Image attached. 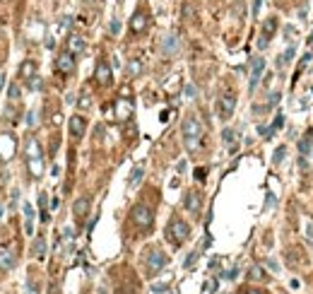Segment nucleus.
I'll return each mask as SVG.
<instances>
[{
    "label": "nucleus",
    "instance_id": "obj_34",
    "mask_svg": "<svg viewBox=\"0 0 313 294\" xmlns=\"http://www.w3.org/2000/svg\"><path fill=\"white\" fill-rule=\"evenodd\" d=\"M152 292H154V294H162V292H167V285H154V287H152Z\"/></svg>",
    "mask_w": 313,
    "mask_h": 294
},
{
    "label": "nucleus",
    "instance_id": "obj_37",
    "mask_svg": "<svg viewBox=\"0 0 313 294\" xmlns=\"http://www.w3.org/2000/svg\"><path fill=\"white\" fill-rule=\"evenodd\" d=\"M195 178H198V181H202V178H205V169H198V172H195Z\"/></svg>",
    "mask_w": 313,
    "mask_h": 294
},
{
    "label": "nucleus",
    "instance_id": "obj_15",
    "mask_svg": "<svg viewBox=\"0 0 313 294\" xmlns=\"http://www.w3.org/2000/svg\"><path fill=\"white\" fill-rule=\"evenodd\" d=\"M15 152V138L12 133H0V159H10Z\"/></svg>",
    "mask_w": 313,
    "mask_h": 294
},
{
    "label": "nucleus",
    "instance_id": "obj_9",
    "mask_svg": "<svg viewBox=\"0 0 313 294\" xmlns=\"http://www.w3.org/2000/svg\"><path fill=\"white\" fill-rule=\"evenodd\" d=\"M275 31H277V17H267V20L263 22V31H260L258 49H265V46L270 44V39L275 36Z\"/></svg>",
    "mask_w": 313,
    "mask_h": 294
},
{
    "label": "nucleus",
    "instance_id": "obj_24",
    "mask_svg": "<svg viewBox=\"0 0 313 294\" xmlns=\"http://www.w3.org/2000/svg\"><path fill=\"white\" fill-rule=\"evenodd\" d=\"M34 75H36V63H34V60H27V63H22V68H20V77L29 80V77H34Z\"/></svg>",
    "mask_w": 313,
    "mask_h": 294
},
{
    "label": "nucleus",
    "instance_id": "obj_4",
    "mask_svg": "<svg viewBox=\"0 0 313 294\" xmlns=\"http://www.w3.org/2000/svg\"><path fill=\"white\" fill-rule=\"evenodd\" d=\"M167 263H169V256L159 246L147 248V253H144V272H147V277H157L167 268Z\"/></svg>",
    "mask_w": 313,
    "mask_h": 294
},
{
    "label": "nucleus",
    "instance_id": "obj_7",
    "mask_svg": "<svg viewBox=\"0 0 313 294\" xmlns=\"http://www.w3.org/2000/svg\"><path fill=\"white\" fill-rule=\"evenodd\" d=\"M234 109H236V97L229 92V94H222L219 101H217V116L222 121H229L234 116Z\"/></svg>",
    "mask_w": 313,
    "mask_h": 294
},
{
    "label": "nucleus",
    "instance_id": "obj_30",
    "mask_svg": "<svg viewBox=\"0 0 313 294\" xmlns=\"http://www.w3.org/2000/svg\"><path fill=\"white\" fill-rule=\"evenodd\" d=\"M248 275H251V277H253V280H263V277H265V272H263V268H251V272H248Z\"/></svg>",
    "mask_w": 313,
    "mask_h": 294
},
{
    "label": "nucleus",
    "instance_id": "obj_42",
    "mask_svg": "<svg viewBox=\"0 0 313 294\" xmlns=\"http://www.w3.org/2000/svg\"><path fill=\"white\" fill-rule=\"evenodd\" d=\"M0 217H2V207H0Z\"/></svg>",
    "mask_w": 313,
    "mask_h": 294
},
{
    "label": "nucleus",
    "instance_id": "obj_10",
    "mask_svg": "<svg viewBox=\"0 0 313 294\" xmlns=\"http://www.w3.org/2000/svg\"><path fill=\"white\" fill-rule=\"evenodd\" d=\"M178 46H181V39L176 36V34H167L164 39H162V44H159V51H162V56H176L178 53Z\"/></svg>",
    "mask_w": 313,
    "mask_h": 294
},
{
    "label": "nucleus",
    "instance_id": "obj_5",
    "mask_svg": "<svg viewBox=\"0 0 313 294\" xmlns=\"http://www.w3.org/2000/svg\"><path fill=\"white\" fill-rule=\"evenodd\" d=\"M299 164H301V169H313V130H306L304 133V138L299 140Z\"/></svg>",
    "mask_w": 313,
    "mask_h": 294
},
{
    "label": "nucleus",
    "instance_id": "obj_32",
    "mask_svg": "<svg viewBox=\"0 0 313 294\" xmlns=\"http://www.w3.org/2000/svg\"><path fill=\"white\" fill-rule=\"evenodd\" d=\"M195 258H198V251H193V253H191V256H188V258H186V261H183V268H186V270H188V268H191V265L195 263Z\"/></svg>",
    "mask_w": 313,
    "mask_h": 294
},
{
    "label": "nucleus",
    "instance_id": "obj_43",
    "mask_svg": "<svg viewBox=\"0 0 313 294\" xmlns=\"http://www.w3.org/2000/svg\"><path fill=\"white\" fill-rule=\"evenodd\" d=\"M85 2H92V0H85Z\"/></svg>",
    "mask_w": 313,
    "mask_h": 294
},
{
    "label": "nucleus",
    "instance_id": "obj_31",
    "mask_svg": "<svg viewBox=\"0 0 313 294\" xmlns=\"http://www.w3.org/2000/svg\"><path fill=\"white\" fill-rule=\"evenodd\" d=\"M29 89H41V77H39V75L29 77Z\"/></svg>",
    "mask_w": 313,
    "mask_h": 294
},
{
    "label": "nucleus",
    "instance_id": "obj_27",
    "mask_svg": "<svg viewBox=\"0 0 313 294\" xmlns=\"http://www.w3.org/2000/svg\"><path fill=\"white\" fill-rule=\"evenodd\" d=\"M222 143L229 145V147H234V143H236V133H234L231 128H224V130H222Z\"/></svg>",
    "mask_w": 313,
    "mask_h": 294
},
{
    "label": "nucleus",
    "instance_id": "obj_3",
    "mask_svg": "<svg viewBox=\"0 0 313 294\" xmlns=\"http://www.w3.org/2000/svg\"><path fill=\"white\" fill-rule=\"evenodd\" d=\"M167 241L173 244V246H181V244H186L188 239H191V224L186 222V220H181L178 215H173L169 220V224H167Z\"/></svg>",
    "mask_w": 313,
    "mask_h": 294
},
{
    "label": "nucleus",
    "instance_id": "obj_6",
    "mask_svg": "<svg viewBox=\"0 0 313 294\" xmlns=\"http://www.w3.org/2000/svg\"><path fill=\"white\" fill-rule=\"evenodd\" d=\"M130 220H133L135 227H140V229H152V224H154V212H152L149 205L138 203V205L130 210Z\"/></svg>",
    "mask_w": 313,
    "mask_h": 294
},
{
    "label": "nucleus",
    "instance_id": "obj_13",
    "mask_svg": "<svg viewBox=\"0 0 313 294\" xmlns=\"http://www.w3.org/2000/svg\"><path fill=\"white\" fill-rule=\"evenodd\" d=\"M147 27H149V15L144 10H138L130 17V31L133 34H143V31H147Z\"/></svg>",
    "mask_w": 313,
    "mask_h": 294
},
{
    "label": "nucleus",
    "instance_id": "obj_39",
    "mask_svg": "<svg viewBox=\"0 0 313 294\" xmlns=\"http://www.w3.org/2000/svg\"><path fill=\"white\" fill-rule=\"evenodd\" d=\"M246 294H265V292H260V290H246Z\"/></svg>",
    "mask_w": 313,
    "mask_h": 294
},
{
    "label": "nucleus",
    "instance_id": "obj_23",
    "mask_svg": "<svg viewBox=\"0 0 313 294\" xmlns=\"http://www.w3.org/2000/svg\"><path fill=\"white\" fill-rule=\"evenodd\" d=\"M140 75H143V60L133 58L128 63V77H140Z\"/></svg>",
    "mask_w": 313,
    "mask_h": 294
},
{
    "label": "nucleus",
    "instance_id": "obj_33",
    "mask_svg": "<svg viewBox=\"0 0 313 294\" xmlns=\"http://www.w3.org/2000/svg\"><path fill=\"white\" fill-rule=\"evenodd\" d=\"M109 31H111V34H118V31H120V22H118V20H114V22L109 24Z\"/></svg>",
    "mask_w": 313,
    "mask_h": 294
},
{
    "label": "nucleus",
    "instance_id": "obj_21",
    "mask_svg": "<svg viewBox=\"0 0 313 294\" xmlns=\"http://www.w3.org/2000/svg\"><path fill=\"white\" fill-rule=\"evenodd\" d=\"M130 114H133V104H130V101H123V99H120V101L116 104V116L123 121V118H128Z\"/></svg>",
    "mask_w": 313,
    "mask_h": 294
},
{
    "label": "nucleus",
    "instance_id": "obj_17",
    "mask_svg": "<svg viewBox=\"0 0 313 294\" xmlns=\"http://www.w3.org/2000/svg\"><path fill=\"white\" fill-rule=\"evenodd\" d=\"M17 265V256L10 248H0V270H12Z\"/></svg>",
    "mask_w": 313,
    "mask_h": 294
},
{
    "label": "nucleus",
    "instance_id": "obj_2",
    "mask_svg": "<svg viewBox=\"0 0 313 294\" xmlns=\"http://www.w3.org/2000/svg\"><path fill=\"white\" fill-rule=\"evenodd\" d=\"M24 159H27V169L31 174V178H39L44 174V154H41V145L36 143V138H29L27 140Z\"/></svg>",
    "mask_w": 313,
    "mask_h": 294
},
{
    "label": "nucleus",
    "instance_id": "obj_18",
    "mask_svg": "<svg viewBox=\"0 0 313 294\" xmlns=\"http://www.w3.org/2000/svg\"><path fill=\"white\" fill-rule=\"evenodd\" d=\"M85 49H87V41H85V39H82L80 34H70V39H68V51L77 56V53H82Z\"/></svg>",
    "mask_w": 313,
    "mask_h": 294
},
{
    "label": "nucleus",
    "instance_id": "obj_38",
    "mask_svg": "<svg viewBox=\"0 0 313 294\" xmlns=\"http://www.w3.org/2000/svg\"><path fill=\"white\" fill-rule=\"evenodd\" d=\"M80 106H82V109H87V106H89V99H87V97H85V99H80Z\"/></svg>",
    "mask_w": 313,
    "mask_h": 294
},
{
    "label": "nucleus",
    "instance_id": "obj_26",
    "mask_svg": "<svg viewBox=\"0 0 313 294\" xmlns=\"http://www.w3.org/2000/svg\"><path fill=\"white\" fill-rule=\"evenodd\" d=\"M291 56H294V46H289L285 53H280V56H277V68H285V65H289V63H291Z\"/></svg>",
    "mask_w": 313,
    "mask_h": 294
},
{
    "label": "nucleus",
    "instance_id": "obj_16",
    "mask_svg": "<svg viewBox=\"0 0 313 294\" xmlns=\"http://www.w3.org/2000/svg\"><path fill=\"white\" fill-rule=\"evenodd\" d=\"M68 128H70V135L80 140V138L85 135V130H87V121L82 116H70V121H68Z\"/></svg>",
    "mask_w": 313,
    "mask_h": 294
},
{
    "label": "nucleus",
    "instance_id": "obj_11",
    "mask_svg": "<svg viewBox=\"0 0 313 294\" xmlns=\"http://www.w3.org/2000/svg\"><path fill=\"white\" fill-rule=\"evenodd\" d=\"M56 70L58 73H63V75H70V73L75 70V53L63 51V53L56 58Z\"/></svg>",
    "mask_w": 313,
    "mask_h": 294
},
{
    "label": "nucleus",
    "instance_id": "obj_40",
    "mask_svg": "<svg viewBox=\"0 0 313 294\" xmlns=\"http://www.w3.org/2000/svg\"><path fill=\"white\" fill-rule=\"evenodd\" d=\"M2 85H5V75H0V89H2Z\"/></svg>",
    "mask_w": 313,
    "mask_h": 294
},
{
    "label": "nucleus",
    "instance_id": "obj_29",
    "mask_svg": "<svg viewBox=\"0 0 313 294\" xmlns=\"http://www.w3.org/2000/svg\"><path fill=\"white\" fill-rule=\"evenodd\" d=\"M7 94H10V101H20V87H17L15 82L7 87Z\"/></svg>",
    "mask_w": 313,
    "mask_h": 294
},
{
    "label": "nucleus",
    "instance_id": "obj_1",
    "mask_svg": "<svg viewBox=\"0 0 313 294\" xmlns=\"http://www.w3.org/2000/svg\"><path fill=\"white\" fill-rule=\"evenodd\" d=\"M181 135H183V145L186 149L191 152V154H195L202 145V135H205V128H202V123H200L198 118L193 116H186L183 118V123H181Z\"/></svg>",
    "mask_w": 313,
    "mask_h": 294
},
{
    "label": "nucleus",
    "instance_id": "obj_8",
    "mask_svg": "<svg viewBox=\"0 0 313 294\" xmlns=\"http://www.w3.org/2000/svg\"><path fill=\"white\" fill-rule=\"evenodd\" d=\"M183 207L193 215V217H200V210H202V193L200 191H188L183 196Z\"/></svg>",
    "mask_w": 313,
    "mask_h": 294
},
{
    "label": "nucleus",
    "instance_id": "obj_22",
    "mask_svg": "<svg viewBox=\"0 0 313 294\" xmlns=\"http://www.w3.org/2000/svg\"><path fill=\"white\" fill-rule=\"evenodd\" d=\"M31 253H34V258H44L46 256V239L44 236H36V241L31 246Z\"/></svg>",
    "mask_w": 313,
    "mask_h": 294
},
{
    "label": "nucleus",
    "instance_id": "obj_41",
    "mask_svg": "<svg viewBox=\"0 0 313 294\" xmlns=\"http://www.w3.org/2000/svg\"><path fill=\"white\" fill-rule=\"evenodd\" d=\"M309 44H313V34H311V39H309Z\"/></svg>",
    "mask_w": 313,
    "mask_h": 294
},
{
    "label": "nucleus",
    "instance_id": "obj_19",
    "mask_svg": "<svg viewBox=\"0 0 313 294\" xmlns=\"http://www.w3.org/2000/svg\"><path fill=\"white\" fill-rule=\"evenodd\" d=\"M89 205H92V203H89V198H77V200H75V205H72L75 217H77V220H85L87 212H89Z\"/></svg>",
    "mask_w": 313,
    "mask_h": 294
},
{
    "label": "nucleus",
    "instance_id": "obj_28",
    "mask_svg": "<svg viewBox=\"0 0 313 294\" xmlns=\"http://www.w3.org/2000/svg\"><path fill=\"white\" fill-rule=\"evenodd\" d=\"M282 159H287V147L285 145H280L277 149H275V157H272V164L275 167H280L282 164Z\"/></svg>",
    "mask_w": 313,
    "mask_h": 294
},
{
    "label": "nucleus",
    "instance_id": "obj_35",
    "mask_svg": "<svg viewBox=\"0 0 313 294\" xmlns=\"http://www.w3.org/2000/svg\"><path fill=\"white\" fill-rule=\"evenodd\" d=\"M186 94H188V99H193V97H195V87L188 85V87H186Z\"/></svg>",
    "mask_w": 313,
    "mask_h": 294
},
{
    "label": "nucleus",
    "instance_id": "obj_25",
    "mask_svg": "<svg viewBox=\"0 0 313 294\" xmlns=\"http://www.w3.org/2000/svg\"><path fill=\"white\" fill-rule=\"evenodd\" d=\"M143 176H144V167L140 164V167H135V169H133V174H130V178H128V186H130V188H135V186L143 181Z\"/></svg>",
    "mask_w": 313,
    "mask_h": 294
},
{
    "label": "nucleus",
    "instance_id": "obj_12",
    "mask_svg": "<svg viewBox=\"0 0 313 294\" xmlns=\"http://www.w3.org/2000/svg\"><path fill=\"white\" fill-rule=\"evenodd\" d=\"M263 73H265V58H260V56H256V58L251 60V82H248V87H251V92H253V89L258 87V82H260Z\"/></svg>",
    "mask_w": 313,
    "mask_h": 294
},
{
    "label": "nucleus",
    "instance_id": "obj_14",
    "mask_svg": "<svg viewBox=\"0 0 313 294\" xmlns=\"http://www.w3.org/2000/svg\"><path fill=\"white\" fill-rule=\"evenodd\" d=\"M94 77H96V82L99 85H111V80H114V73H111V65L106 63V60H99L96 63V73H94Z\"/></svg>",
    "mask_w": 313,
    "mask_h": 294
},
{
    "label": "nucleus",
    "instance_id": "obj_36",
    "mask_svg": "<svg viewBox=\"0 0 313 294\" xmlns=\"http://www.w3.org/2000/svg\"><path fill=\"white\" fill-rule=\"evenodd\" d=\"M260 5H263V0H256V2H253V15H256V17H258V10H260Z\"/></svg>",
    "mask_w": 313,
    "mask_h": 294
},
{
    "label": "nucleus",
    "instance_id": "obj_20",
    "mask_svg": "<svg viewBox=\"0 0 313 294\" xmlns=\"http://www.w3.org/2000/svg\"><path fill=\"white\" fill-rule=\"evenodd\" d=\"M22 212H24V229H27V234H34V207L29 203H24Z\"/></svg>",
    "mask_w": 313,
    "mask_h": 294
}]
</instances>
